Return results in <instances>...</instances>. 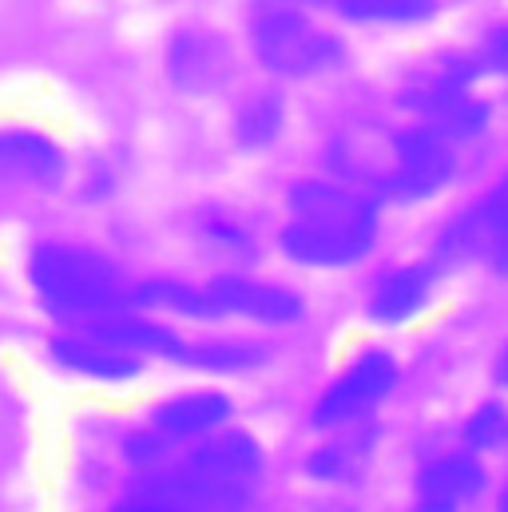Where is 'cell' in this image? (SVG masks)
Returning <instances> with one entry per match:
<instances>
[{"mask_svg": "<svg viewBox=\"0 0 508 512\" xmlns=\"http://www.w3.org/2000/svg\"><path fill=\"white\" fill-rule=\"evenodd\" d=\"M453 147L437 128H417L393 135V171L385 183V199L397 203H421L433 199L453 179Z\"/></svg>", "mask_w": 508, "mask_h": 512, "instance_id": "cell-8", "label": "cell"}, {"mask_svg": "<svg viewBox=\"0 0 508 512\" xmlns=\"http://www.w3.org/2000/svg\"><path fill=\"white\" fill-rule=\"evenodd\" d=\"M76 330H88L112 346H120L127 354H139V358H159V362H175V354L183 350V334L171 330L167 322L159 318H147L139 314V306H124V310H112V314H100Z\"/></svg>", "mask_w": 508, "mask_h": 512, "instance_id": "cell-14", "label": "cell"}, {"mask_svg": "<svg viewBox=\"0 0 508 512\" xmlns=\"http://www.w3.org/2000/svg\"><path fill=\"white\" fill-rule=\"evenodd\" d=\"M493 512H508V485L497 493V505H493Z\"/></svg>", "mask_w": 508, "mask_h": 512, "instance_id": "cell-25", "label": "cell"}, {"mask_svg": "<svg viewBox=\"0 0 508 512\" xmlns=\"http://www.w3.org/2000/svg\"><path fill=\"white\" fill-rule=\"evenodd\" d=\"M413 512H425V509H417V505H413Z\"/></svg>", "mask_w": 508, "mask_h": 512, "instance_id": "cell-26", "label": "cell"}, {"mask_svg": "<svg viewBox=\"0 0 508 512\" xmlns=\"http://www.w3.org/2000/svg\"><path fill=\"white\" fill-rule=\"evenodd\" d=\"M28 286L40 310L60 326H84L131 306V286L120 266L76 243H36L28 251Z\"/></svg>", "mask_w": 508, "mask_h": 512, "instance_id": "cell-2", "label": "cell"}, {"mask_svg": "<svg viewBox=\"0 0 508 512\" xmlns=\"http://www.w3.org/2000/svg\"><path fill=\"white\" fill-rule=\"evenodd\" d=\"M235 417V397L227 389H183L151 405L147 425L159 429L171 445H195L219 429H227Z\"/></svg>", "mask_w": 508, "mask_h": 512, "instance_id": "cell-10", "label": "cell"}, {"mask_svg": "<svg viewBox=\"0 0 508 512\" xmlns=\"http://www.w3.org/2000/svg\"><path fill=\"white\" fill-rule=\"evenodd\" d=\"M112 512H187V509H179V505H171V501H159V497H147V493H135V489H131V497H124L120 505H112Z\"/></svg>", "mask_w": 508, "mask_h": 512, "instance_id": "cell-22", "label": "cell"}, {"mask_svg": "<svg viewBox=\"0 0 508 512\" xmlns=\"http://www.w3.org/2000/svg\"><path fill=\"white\" fill-rule=\"evenodd\" d=\"M290 223L278 235L282 255L310 270H342L374 251L378 207L334 183H298L290 191Z\"/></svg>", "mask_w": 508, "mask_h": 512, "instance_id": "cell-1", "label": "cell"}, {"mask_svg": "<svg viewBox=\"0 0 508 512\" xmlns=\"http://www.w3.org/2000/svg\"><path fill=\"white\" fill-rule=\"evenodd\" d=\"M338 8L350 20H381V24H405L433 16V0H338Z\"/></svg>", "mask_w": 508, "mask_h": 512, "instance_id": "cell-20", "label": "cell"}, {"mask_svg": "<svg viewBox=\"0 0 508 512\" xmlns=\"http://www.w3.org/2000/svg\"><path fill=\"white\" fill-rule=\"evenodd\" d=\"M378 441H381V429L374 421L334 429L306 457V477L310 481H322V485H354L370 469V461L378 453Z\"/></svg>", "mask_w": 508, "mask_h": 512, "instance_id": "cell-13", "label": "cell"}, {"mask_svg": "<svg viewBox=\"0 0 508 512\" xmlns=\"http://www.w3.org/2000/svg\"><path fill=\"white\" fill-rule=\"evenodd\" d=\"M131 306L139 310H159L175 318H195V322H223V318H247L254 326H294L306 318V306L294 290L258 282L243 274H223L203 286L175 282V278H151L131 286Z\"/></svg>", "mask_w": 508, "mask_h": 512, "instance_id": "cell-3", "label": "cell"}, {"mask_svg": "<svg viewBox=\"0 0 508 512\" xmlns=\"http://www.w3.org/2000/svg\"><path fill=\"white\" fill-rule=\"evenodd\" d=\"M167 68L183 92H219L231 80V52L211 32H179L171 40Z\"/></svg>", "mask_w": 508, "mask_h": 512, "instance_id": "cell-16", "label": "cell"}, {"mask_svg": "<svg viewBox=\"0 0 508 512\" xmlns=\"http://www.w3.org/2000/svg\"><path fill=\"white\" fill-rule=\"evenodd\" d=\"M266 362V346L258 342H239V338H219V342H187L175 354L171 366L195 370V374H215V378H231V374H251Z\"/></svg>", "mask_w": 508, "mask_h": 512, "instance_id": "cell-17", "label": "cell"}, {"mask_svg": "<svg viewBox=\"0 0 508 512\" xmlns=\"http://www.w3.org/2000/svg\"><path fill=\"white\" fill-rule=\"evenodd\" d=\"M175 449H179V445H171V441H167L159 429H151V425L131 429V433H124V441H120V457L127 461V469H135V477L171 465V461H175Z\"/></svg>", "mask_w": 508, "mask_h": 512, "instance_id": "cell-19", "label": "cell"}, {"mask_svg": "<svg viewBox=\"0 0 508 512\" xmlns=\"http://www.w3.org/2000/svg\"><path fill=\"white\" fill-rule=\"evenodd\" d=\"M282 128V104L274 96H262V100H251L239 120H235V135L243 147H266L274 143V135Z\"/></svg>", "mask_w": 508, "mask_h": 512, "instance_id": "cell-21", "label": "cell"}, {"mask_svg": "<svg viewBox=\"0 0 508 512\" xmlns=\"http://www.w3.org/2000/svg\"><path fill=\"white\" fill-rule=\"evenodd\" d=\"M44 358L56 374L92 385H131L147 374V358L127 354L120 346H112L88 330H76V326L48 334Z\"/></svg>", "mask_w": 508, "mask_h": 512, "instance_id": "cell-7", "label": "cell"}, {"mask_svg": "<svg viewBox=\"0 0 508 512\" xmlns=\"http://www.w3.org/2000/svg\"><path fill=\"white\" fill-rule=\"evenodd\" d=\"M461 445L473 449V453H497L508 445V401L493 397V401H481L469 417H465V429H461Z\"/></svg>", "mask_w": 508, "mask_h": 512, "instance_id": "cell-18", "label": "cell"}, {"mask_svg": "<svg viewBox=\"0 0 508 512\" xmlns=\"http://www.w3.org/2000/svg\"><path fill=\"white\" fill-rule=\"evenodd\" d=\"M433 290H437V266H429V262L397 266V270L381 274L378 282H374L366 314L378 326H405V322H413L429 306Z\"/></svg>", "mask_w": 508, "mask_h": 512, "instance_id": "cell-15", "label": "cell"}, {"mask_svg": "<svg viewBox=\"0 0 508 512\" xmlns=\"http://www.w3.org/2000/svg\"><path fill=\"white\" fill-rule=\"evenodd\" d=\"M485 68L505 72V76H508V28H501V32H493V36H489V48H485Z\"/></svg>", "mask_w": 508, "mask_h": 512, "instance_id": "cell-23", "label": "cell"}, {"mask_svg": "<svg viewBox=\"0 0 508 512\" xmlns=\"http://www.w3.org/2000/svg\"><path fill=\"white\" fill-rule=\"evenodd\" d=\"M254 52L278 76H310L338 60V44L294 8H270L254 24Z\"/></svg>", "mask_w": 508, "mask_h": 512, "instance_id": "cell-5", "label": "cell"}, {"mask_svg": "<svg viewBox=\"0 0 508 512\" xmlns=\"http://www.w3.org/2000/svg\"><path fill=\"white\" fill-rule=\"evenodd\" d=\"M489 485L485 461L473 449L441 453L417 473V509L425 512H461L469 501H477Z\"/></svg>", "mask_w": 508, "mask_h": 512, "instance_id": "cell-12", "label": "cell"}, {"mask_svg": "<svg viewBox=\"0 0 508 512\" xmlns=\"http://www.w3.org/2000/svg\"><path fill=\"white\" fill-rule=\"evenodd\" d=\"M187 469L219 481V485H231V489H243L254 493L258 477L266 473V453H262V441L247 433V429H219L195 445H187V457H183Z\"/></svg>", "mask_w": 508, "mask_h": 512, "instance_id": "cell-9", "label": "cell"}, {"mask_svg": "<svg viewBox=\"0 0 508 512\" xmlns=\"http://www.w3.org/2000/svg\"><path fill=\"white\" fill-rule=\"evenodd\" d=\"M68 175V155L44 131L0 128V183L56 191Z\"/></svg>", "mask_w": 508, "mask_h": 512, "instance_id": "cell-11", "label": "cell"}, {"mask_svg": "<svg viewBox=\"0 0 508 512\" xmlns=\"http://www.w3.org/2000/svg\"><path fill=\"white\" fill-rule=\"evenodd\" d=\"M397 382H401V366H397V358L389 350L374 346V350L358 354L314 401L310 429L334 433V429H346V425L374 421V413L393 397Z\"/></svg>", "mask_w": 508, "mask_h": 512, "instance_id": "cell-4", "label": "cell"}, {"mask_svg": "<svg viewBox=\"0 0 508 512\" xmlns=\"http://www.w3.org/2000/svg\"><path fill=\"white\" fill-rule=\"evenodd\" d=\"M437 262H485L493 274H508V175L441 235Z\"/></svg>", "mask_w": 508, "mask_h": 512, "instance_id": "cell-6", "label": "cell"}, {"mask_svg": "<svg viewBox=\"0 0 508 512\" xmlns=\"http://www.w3.org/2000/svg\"><path fill=\"white\" fill-rule=\"evenodd\" d=\"M493 382H497V389L508 397V342L501 346V354H497V362H493Z\"/></svg>", "mask_w": 508, "mask_h": 512, "instance_id": "cell-24", "label": "cell"}]
</instances>
